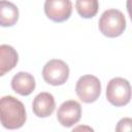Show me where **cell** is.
<instances>
[{"label": "cell", "instance_id": "cell-1", "mask_svg": "<svg viewBox=\"0 0 132 132\" xmlns=\"http://www.w3.org/2000/svg\"><path fill=\"white\" fill-rule=\"evenodd\" d=\"M1 123L6 129L21 128L27 119L24 104L13 96H3L0 101Z\"/></svg>", "mask_w": 132, "mask_h": 132}, {"label": "cell", "instance_id": "cell-2", "mask_svg": "<svg viewBox=\"0 0 132 132\" xmlns=\"http://www.w3.org/2000/svg\"><path fill=\"white\" fill-rule=\"evenodd\" d=\"M100 32L109 38H114L122 35L126 29V19L122 11L119 9L105 10L98 22Z\"/></svg>", "mask_w": 132, "mask_h": 132}, {"label": "cell", "instance_id": "cell-3", "mask_svg": "<svg viewBox=\"0 0 132 132\" xmlns=\"http://www.w3.org/2000/svg\"><path fill=\"white\" fill-rule=\"evenodd\" d=\"M132 97L130 82L123 77L111 78L106 87V99L113 106L121 107L127 105Z\"/></svg>", "mask_w": 132, "mask_h": 132}, {"label": "cell", "instance_id": "cell-4", "mask_svg": "<svg viewBox=\"0 0 132 132\" xmlns=\"http://www.w3.org/2000/svg\"><path fill=\"white\" fill-rule=\"evenodd\" d=\"M75 92L80 101L85 103H93L101 94V82L95 75H82L76 81Z\"/></svg>", "mask_w": 132, "mask_h": 132}, {"label": "cell", "instance_id": "cell-5", "mask_svg": "<svg viewBox=\"0 0 132 132\" xmlns=\"http://www.w3.org/2000/svg\"><path fill=\"white\" fill-rule=\"evenodd\" d=\"M42 77L48 85H64L69 77V67L64 61L60 59H52L43 66Z\"/></svg>", "mask_w": 132, "mask_h": 132}, {"label": "cell", "instance_id": "cell-6", "mask_svg": "<svg viewBox=\"0 0 132 132\" xmlns=\"http://www.w3.org/2000/svg\"><path fill=\"white\" fill-rule=\"evenodd\" d=\"M45 15L56 23L67 21L72 12V3L70 0H45Z\"/></svg>", "mask_w": 132, "mask_h": 132}, {"label": "cell", "instance_id": "cell-7", "mask_svg": "<svg viewBox=\"0 0 132 132\" xmlns=\"http://www.w3.org/2000/svg\"><path fill=\"white\" fill-rule=\"evenodd\" d=\"M81 117V107L80 104L75 100H67L63 102L57 111V119L59 123L66 128L72 127Z\"/></svg>", "mask_w": 132, "mask_h": 132}, {"label": "cell", "instance_id": "cell-8", "mask_svg": "<svg viewBox=\"0 0 132 132\" xmlns=\"http://www.w3.org/2000/svg\"><path fill=\"white\" fill-rule=\"evenodd\" d=\"M56 107L55 98L51 93L41 92L35 96L32 102V110L38 118L50 117Z\"/></svg>", "mask_w": 132, "mask_h": 132}, {"label": "cell", "instance_id": "cell-9", "mask_svg": "<svg viewBox=\"0 0 132 132\" xmlns=\"http://www.w3.org/2000/svg\"><path fill=\"white\" fill-rule=\"evenodd\" d=\"M35 78L32 74L28 72H18L13 75L11 78V88L12 90L22 95V96H28L35 90Z\"/></svg>", "mask_w": 132, "mask_h": 132}, {"label": "cell", "instance_id": "cell-10", "mask_svg": "<svg viewBox=\"0 0 132 132\" xmlns=\"http://www.w3.org/2000/svg\"><path fill=\"white\" fill-rule=\"evenodd\" d=\"M0 55V75L3 76L6 72L15 67L19 60V55L16 51L8 44H1Z\"/></svg>", "mask_w": 132, "mask_h": 132}, {"label": "cell", "instance_id": "cell-11", "mask_svg": "<svg viewBox=\"0 0 132 132\" xmlns=\"http://www.w3.org/2000/svg\"><path fill=\"white\" fill-rule=\"evenodd\" d=\"M19 20V9L18 7L7 1H0V25L2 27H11Z\"/></svg>", "mask_w": 132, "mask_h": 132}, {"label": "cell", "instance_id": "cell-12", "mask_svg": "<svg viewBox=\"0 0 132 132\" xmlns=\"http://www.w3.org/2000/svg\"><path fill=\"white\" fill-rule=\"evenodd\" d=\"M75 8L78 14L84 19H91L98 12V0H76Z\"/></svg>", "mask_w": 132, "mask_h": 132}, {"label": "cell", "instance_id": "cell-13", "mask_svg": "<svg viewBox=\"0 0 132 132\" xmlns=\"http://www.w3.org/2000/svg\"><path fill=\"white\" fill-rule=\"evenodd\" d=\"M116 131H118V132L132 131V119L131 118H123V119H121L117 124Z\"/></svg>", "mask_w": 132, "mask_h": 132}, {"label": "cell", "instance_id": "cell-14", "mask_svg": "<svg viewBox=\"0 0 132 132\" xmlns=\"http://www.w3.org/2000/svg\"><path fill=\"white\" fill-rule=\"evenodd\" d=\"M126 7H127V11L129 13V16L131 19V22H132V0H127Z\"/></svg>", "mask_w": 132, "mask_h": 132}]
</instances>
